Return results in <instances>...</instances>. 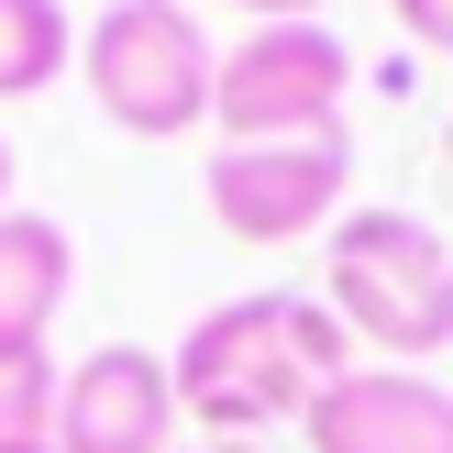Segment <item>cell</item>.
<instances>
[{
    "label": "cell",
    "instance_id": "2",
    "mask_svg": "<svg viewBox=\"0 0 453 453\" xmlns=\"http://www.w3.org/2000/svg\"><path fill=\"white\" fill-rule=\"evenodd\" d=\"M321 310L388 365L453 354V233H432L420 211H343L321 255Z\"/></svg>",
    "mask_w": 453,
    "mask_h": 453
},
{
    "label": "cell",
    "instance_id": "3",
    "mask_svg": "<svg viewBox=\"0 0 453 453\" xmlns=\"http://www.w3.org/2000/svg\"><path fill=\"white\" fill-rule=\"evenodd\" d=\"M211 66H221L211 34H199V12H177V0H111L78 34L88 100H100V122L133 133V144H177V133L211 122Z\"/></svg>",
    "mask_w": 453,
    "mask_h": 453
},
{
    "label": "cell",
    "instance_id": "16",
    "mask_svg": "<svg viewBox=\"0 0 453 453\" xmlns=\"http://www.w3.org/2000/svg\"><path fill=\"white\" fill-rule=\"evenodd\" d=\"M442 166H453V122H442Z\"/></svg>",
    "mask_w": 453,
    "mask_h": 453
},
{
    "label": "cell",
    "instance_id": "10",
    "mask_svg": "<svg viewBox=\"0 0 453 453\" xmlns=\"http://www.w3.org/2000/svg\"><path fill=\"white\" fill-rule=\"evenodd\" d=\"M56 354H0V442H56Z\"/></svg>",
    "mask_w": 453,
    "mask_h": 453
},
{
    "label": "cell",
    "instance_id": "4",
    "mask_svg": "<svg viewBox=\"0 0 453 453\" xmlns=\"http://www.w3.org/2000/svg\"><path fill=\"white\" fill-rule=\"evenodd\" d=\"M354 56L332 22H255L243 44H221L211 66V133L221 144H299V133H343Z\"/></svg>",
    "mask_w": 453,
    "mask_h": 453
},
{
    "label": "cell",
    "instance_id": "14",
    "mask_svg": "<svg viewBox=\"0 0 453 453\" xmlns=\"http://www.w3.org/2000/svg\"><path fill=\"white\" fill-rule=\"evenodd\" d=\"M199 453H265V442H199Z\"/></svg>",
    "mask_w": 453,
    "mask_h": 453
},
{
    "label": "cell",
    "instance_id": "7",
    "mask_svg": "<svg viewBox=\"0 0 453 453\" xmlns=\"http://www.w3.org/2000/svg\"><path fill=\"white\" fill-rule=\"evenodd\" d=\"M310 453H453V388L420 365H343L299 420Z\"/></svg>",
    "mask_w": 453,
    "mask_h": 453
},
{
    "label": "cell",
    "instance_id": "9",
    "mask_svg": "<svg viewBox=\"0 0 453 453\" xmlns=\"http://www.w3.org/2000/svg\"><path fill=\"white\" fill-rule=\"evenodd\" d=\"M78 66V22L66 0H0V100H34Z\"/></svg>",
    "mask_w": 453,
    "mask_h": 453
},
{
    "label": "cell",
    "instance_id": "15",
    "mask_svg": "<svg viewBox=\"0 0 453 453\" xmlns=\"http://www.w3.org/2000/svg\"><path fill=\"white\" fill-rule=\"evenodd\" d=\"M0 453H56V442H0Z\"/></svg>",
    "mask_w": 453,
    "mask_h": 453
},
{
    "label": "cell",
    "instance_id": "8",
    "mask_svg": "<svg viewBox=\"0 0 453 453\" xmlns=\"http://www.w3.org/2000/svg\"><path fill=\"white\" fill-rule=\"evenodd\" d=\"M66 288H78V233L56 211H0V354H44Z\"/></svg>",
    "mask_w": 453,
    "mask_h": 453
},
{
    "label": "cell",
    "instance_id": "12",
    "mask_svg": "<svg viewBox=\"0 0 453 453\" xmlns=\"http://www.w3.org/2000/svg\"><path fill=\"white\" fill-rule=\"evenodd\" d=\"M233 12H255V22H321V0H233Z\"/></svg>",
    "mask_w": 453,
    "mask_h": 453
},
{
    "label": "cell",
    "instance_id": "11",
    "mask_svg": "<svg viewBox=\"0 0 453 453\" xmlns=\"http://www.w3.org/2000/svg\"><path fill=\"white\" fill-rule=\"evenodd\" d=\"M388 12H398V34H410V44L453 56V0H388Z\"/></svg>",
    "mask_w": 453,
    "mask_h": 453
},
{
    "label": "cell",
    "instance_id": "6",
    "mask_svg": "<svg viewBox=\"0 0 453 453\" xmlns=\"http://www.w3.org/2000/svg\"><path fill=\"white\" fill-rule=\"evenodd\" d=\"M56 453H177V376L144 343H100L56 376Z\"/></svg>",
    "mask_w": 453,
    "mask_h": 453
},
{
    "label": "cell",
    "instance_id": "1",
    "mask_svg": "<svg viewBox=\"0 0 453 453\" xmlns=\"http://www.w3.org/2000/svg\"><path fill=\"white\" fill-rule=\"evenodd\" d=\"M354 365L343 321L299 288H255V299H221L177 332L166 376H177V420H199L211 442H265L288 420H310V398Z\"/></svg>",
    "mask_w": 453,
    "mask_h": 453
},
{
    "label": "cell",
    "instance_id": "13",
    "mask_svg": "<svg viewBox=\"0 0 453 453\" xmlns=\"http://www.w3.org/2000/svg\"><path fill=\"white\" fill-rule=\"evenodd\" d=\"M0 211H12V144H0Z\"/></svg>",
    "mask_w": 453,
    "mask_h": 453
},
{
    "label": "cell",
    "instance_id": "5",
    "mask_svg": "<svg viewBox=\"0 0 453 453\" xmlns=\"http://www.w3.org/2000/svg\"><path fill=\"white\" fill-rule=\"evenodd\" d=\"M211 221L255 255L299 233H332L343 221V188H354V133H299V144H211Z\"/></svg>",
    "mask_w": 453,
    "mask_h": 453
}]
</instances>
